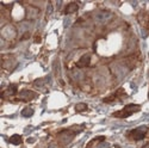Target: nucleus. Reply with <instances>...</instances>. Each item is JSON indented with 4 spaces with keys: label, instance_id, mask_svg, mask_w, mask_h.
<instances>
[{
    "label": "nucleus",
    "instance_id": "16",
    "mask_svg": "<svg viewBox=\"0 0 149 148\" xmlns=\"http://www.w3.org/2000/svg\"><path fill=\"white\" fill-rule=\"evenodd\" d=\"M142 148H149V143H147V145H144Z\"/></svg>",
    "mask_w": 149,
    "mask_h": 148
},
{
    "label": "nucleus",
    "instance_id": "17",
    "mask_svg": "<svg viewBox=\"0 0 149 148\" xmlns=\"http://www.w3.org/2000/svg\"><path fill=\"white\" fill-rule=\"evenodd\" d=\"M146 136H148V138H149V128H148V130H147V135H146Z\"/></svg>",
    "mask_w": 149,
    "mask_h": 148
},
{
    "label": "nucleus",
    "instance_id": "13",
    "mask_svg": "<svg viewBox=\"0 0 149 148\" xmlns=\"http://www.w3.org/2000/svg\"><path fill=\"white\" fill-rule=\"evenodd\" d=\"M88 109L87 104H85V103H78L75 105V111L77 112H84V111H86Z\"/></svg>",
    "mask_w": 149,
    "mask_h": 148
},
{
    "label": "nucleus",
    "instance_id": "6",
    "mask_svg": "<svg viewBox=\"0 0 149 148\" xmlns=\"http://www.w3.org/2000/svg\"><path fill=\"white\" fill-rule=\"evenodd\" d=\"M16 35H17V31H16V29L12 27V25H6V27H4V29L1 30V36L4 37V38H6V40L15 38Z\"/></svg>",
    "mask_w": 149,
    "mask_h": 148
},
{
    "label": "nucleus",
    "instance_id": "5",
    "mask_svg": "<svg viewBox=\"0 0 149 148\" xmlns=\"http://www.w3.org/2000/svg\"><path fill=\"white\" fill-rule=\"evenodd\" d=\"M37 97V93L31 90H23L18 93V99L22 102H31Z\"/></svg>",
    "mask_w": 149,
    "mask_h": 148
},
{
    "label": "nucleus",
    "instance_id": "19",
    "mask_svg": "<svg viewBox=\"0 0 149 148\" xmlns=\"http://www.w3.org/2000/svg\"><path fill=\"white\" fill-rule=\"evenodd\" d=\"M148 56H149V54H148Z\"/></svg>",
    "mask_w": 149,
    "mask_h": 148
},
{
    "label": "nucleus",
    "instance_id": "4",
    "mask_svg": "<svg viewBox=\"0 0 149 148\" xmlns=\"http://www.w3.org/2000/svg\"><path fill=\"white\" fill-rule=\"evenodd\" d=\"M77 135L75 131H73V129H68V130H63L58 134V140L63 143V145H68L73 139L74 136Z\"/></svg>",
    "mask_w": 149,
    "mask_h": 148
},
{
    "label": "nucleus",
    "instance_id": "11",
    "mask_svg": "<svg viewBox=\"0 0 149 148\" xmlns=\"http://www.w3.org/2000/svg\"><path fill=\"white\" fill-rule=\"evenodd\" d=\"M103 141H105V136H97V138H94L93 140H91V141L87 143L86 148H92V147L97 146L98 143H100V142H103Z\"/></svg>",
    "mask_w": 149,
    "mask_h": 148
},
{
    "label": "nucleus",
    "instance_id": "9",
    "mask_svg": "<svg viewBox=\"0 0 149 148\" xmlns=\"http://www.w3.org/2000/svg\"><path fill=\"white\" fill-rule=\"evenodd\" d=\"M79 10V5L77 3H69L66 7H65V13L66 15H70V13H74Z\"/></svg>",
    "mask_w": 149,
    "mask_h": 148
},
{
    "label": "nucleus",
    "instance_id": "14",
    "mask_svg": "<svg viewBox=\"0 0 149 148\" xmlns=\"http://www.w3.org/2000/svg\"><path fill=\"white\" fill-rule=\"evenodd\" d=\"M47 79H37V80H35V82H33V85L36 86V87H42L43 86V84H44V81H45Z\"/></svg>",
    "mask_w": 149,
    "mask_h": 148
},
{
    "label": "nucleus",
    "instance_id": "7",
    "mask_svg": "<svg viewBox=\"0 0 149 148\" xmlns=\"http://www.w3.org/2000/svg\"><path fill=\"white\" fill-rule=\"evenodd\" d=\"M90 64H91V55L85 54V55H82L80 57V60L77 62V66L79 68H85V67H88Z\"/></svg>",
    "mask_w": 149,
    "mask_h": 148
},
{
    "label": "nucleus",
    "instance_id": "8",
    "mask_svg": "<svg viewBox=\"0 0 149 148\" xmlns=\"http://www.w3.org/2000/svg\"><path fill=\"white\" fill-rule=\"evenodd\" d=\"M17 92H18L17 85H10V86H8V87H7L5 91H3L1 96H3V98L13 97V96H16V94H17Z\"/></svg>",
    "mask_w": 149,
    "mask_h": 148
},
{
    "label": "nucleus",
    "instance_id": "3",
    "mask_svg": "<svg viewBox=\"0 0 149 148\" xmlns=\"http://www.w3.org/2000/svg\"><path fill=\"white\" fill-rule=\"evenodd\" d=\"M113 17V15L110 11H98L97 13H94V20L99 24H104L111 20V18Z\"/></svg>",
    "mask_w": 149,
    "mask_h": 148
},
{
    "label": "nucleus",
    "instance_id": "10",
    "mask_svg": "<svg viewBox=\"0 0 149 148\" xmlns=\"http://www.w3.org/2000/svg\"><path fill=\"white\" fill-rule=\"evenodd\" d=\"M8 141H10L11 145L19 146V145H22V142H23V138L20 136V135H18V134H15V135H12V136L10 138Z\"/></svg>",
    "mask_w": 149,
    "mask_h": 148
},
{
    "label": "nucleus",
    "instance_id": "1",
    "mask_svg": "<svg viewBox=\"0 0 149 148\" xmlns=\"http://www.w3.org/2000/svg\"><path fill=\"white\" fill-rule=\"evenodd\" d=\"M140 110H141V106L137 105V104H128V105L124 106L122 110L113 112L112 116L117 117V118H127V117L131 116L132 114L137 112V111H140Z\"/></svg>",
    "mask_w": 149,
    "mask_h": 148
},
{
    "label": "nucleus",
    "instance_id": "12",
    "mask_svg": "<svg viewBox=\"0 0 149 148\" xmlns=\"http://www.w3.org/2000/svg\"><path fill=\"white\" fill-rule=\"evenodd\" d=\"M32 115H33V109L32 108L26 106V108H24L22 110V116H24V117H31Z\"/></svg>",
    "mask_w": 149,
    "mask_h": 148
},
{
    "label": "nucleus",
    "instance_id": "2",
    "mask_svg": "<svg viewBox=\"0 0 149 148\" xmlns=\"http://www.w3.org/2000/svg\"><path fill=\"white\" fill-rule=\"evenodd\" d=\"M147 130L148 128L147 127H140V128H136L134 130H131L129 133L128 136L131 139V140H135V141H140L142 139L146 138V135H147Z\"/></svg>",
    "mask_w": 149,
    "mask_h": 148
},
{
    "label": "nucleus",
    "instance_id": "15",
    "mask_svg": "<svg viewBox=\"0 0 149 148\" xmlns=\"http://www.w3.org/2000/svg\"><path fill=\"white\" fill-rule=\"evenodd\" d=\"M48 148H58V147H57V145H55V143H52V145L49 146Z\"/></svg>",
    "mask_w": 149,
    "mask_h": 148
},
{
    "label": "nucleus",
    "instance_id": "18",
    "mask_svg": "<svg viewBox=\"0 0 149 148\" xmlns=\"http://www.w3.org/2000/svg\"><path fill=\"white\" fill-rule=\"evenodd\" d=\"M148 98H149V92H148Z\"/></svg>",
    "mask_w": 149,
    "mask_h": 148
}]
</instances>
